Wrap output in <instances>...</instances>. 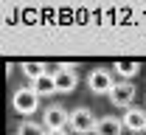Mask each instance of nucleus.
I'll use <instances>...</instances> for the list:
<instances>
[{
	"instance_id": "nucleus-7",
	"label": "nucleus",
	"mask_w": 146,
	"mask_h": 135,
	"mask_svg": "<svg viewBox=\"0 0 146 135\" xmlns=\"http://www.w3.org/2000/svg\"><path fill=\"white\" fill-rule=\"evenodd\" d=\"M54 82H56V93H73L79 84V73L76 70H54Z\"/></svg>"
},
{
	"instance_id": "nucleus-6",
	"label": "nucleus",
	"mask_w": 146,
	"mask_h": 135,
	"mask_svg": "<svg viewBox=\"0 0 146 135\" xmlns=\"http://www.w3.org/2000/svg\"><path fill=\"white\" fill-rule=\"evenodd\" d=\"M121 121H124V127H127L129 132H146V110H141V107H129V110H124V116H121Z\"/></svg>"
},
{
	"instance_id": "nucleus-9",
	"label": "nucleus",
	"mask_w": 146,
	"mask_h": 135,
	"mask_svg": "<svg viewBox=\"0 0 146 135\" xmlns=\"http://www.w3.org/2000/svg\"><path fill=\"white\" fill-rule=\"evenodd\" d=\"M112 70H118L121 82H129L132 76H138V73H141V62H138V59H115Z\"/></svg>"
},
{
	"instance_id": "nucleus-10",
	"label": "nucleus",
	"mask_w": 146,
	"mask_h": 135,
	"mask_svg": "<svg viewBox=\"0 0 146 135\" xmlns=\"http://www.w3.org/2000/svg\"><path fill=\"white\" fill-rule=\"evenodd\" d=\"M20 70H23V73H25V76L31 79V82H36V79H39V76H45V73H51V70H48V65H45V62H34V59H31V62H28V59H25V62H23V65H20Z\"/></svg>"
},
{
	"instance_id": "nucleus-4",
	"label": "nucleus",
	"mask_w": 146,
	"mask_h": 135,
	"mask_svg": "<svg viewBox=\"0 0 146 135\" xmlns=\"http://www.w3.org/2000/svg\"><path fill=\"white\" fill-rule=\"evenodd\" d=\"M87 87H90V93L96 96H110L112 93V87H115V79L110 73L107 68H96L87 73Z\"/></svg>"
},
{
	"instance_id": "nucleus-8",
	"label": "nucleus",
	"mask_w": 146,
	"mask_h": 135,
	"mask_svg": "<svg viewBox=\"0 0 146 135\" xmlns=\"http://www.w3.org/2000/svg\"><path fill=\"white\" fill-rule=\"evenodd\" d=\"M124 121L115 116H104L98 118V124H96V135H124Z\"/></svg>"
},
{
	"instance_id": "nucleus-11",
	"label": "nucleus",
	"mask_w": 146,
	"mask_h": 135,
	"mask_svg": "<svg viewBox=\"0 0 146 135\" xmlns=\"http://www.w3.org/2000/svg\"><path fill=\"white\" fill-rule=\"evenodd\" d=\"M31 87H34L36 90V96H51V93H56V82H54V70H51V73H45V76H39L34 82V84H31Z\"/></svg>"
},
{
	"instance_id": "nucleus-3",
	"label": "nucleus",
	"mask_w": 146,
	"mask_h": 135,
	"mask_svg": "<svg viewBox=\"0 0 146 135\" xmlns=\"http://www.w3.org/2000/svg\"><path fill=\"white\" fill-rule=\"evenodd\" d=\"M42 127H45L48 132L68 130V127H70V110H65L62 104H48L45 113H42Z\"/></svg>"
},
{
	"instance_id": "nucleus-12",
	"label": "nucleus",
	"mask_w": 146,
	"mask_h": 135,
	"mask_svg": "<svg viewBox=\"0 0 146 135\" xmlns=\"http://www.w3.org/2000/svg\"><path fill=\"white\" fill-rule=\"evenodd\" d=\"M14 135H48V130L42 124H36V121H20V127H17Z\"/></svg>"
},
{
	"instance_id": "nucleus-5",
	"label": "nucleus",
	"mask_w": 146,
	"mask_h": 135,
	"mask_svg": "<svg viewBox=\"0 0 146 135\" xmlns=\"http://www.w3.org/2000/svg\"><path fill=\"white\" fill-rule=\"evenodd\" d=\"M110 101L115 107H121V110H129L132 101H135V84L132 82H115V87L110 93Z\"/></svg>"
},
{
	"instance_id": "nucleus-13",
	"label": "nucleus",
	"mask_w": 146,
	"mask_h": 135,
	"mask_svg": "<svg viewBox=\"0 0 146 135\" xmlns=\"http://www.w3.org/2000/svg\"><path fill=\"white\" fill-rule=\"evenodd\" d=\"M76 68H79L76 62H59L56 65V70H76Z\"/></svg>"
},
{
	"instance_id": "nucleus-1",
	"label": "nucleus",
	"mask_w": 146,
	"mask_h": 135,
	"mask_svg": "<svg viewBox=\"0 0 146 135\" xmlns=\"http://www.w3.org/2000/svg\"><path fill=\"white\" fill-rule=\"evenodd\" d=\"M96 124H98V118H96V113H93L90 107H76V110H70V132L76 135H90L96 132Z\"/></svg>"
},
{
	"instance_id": "nucleus-2",
	"label": "nucleus",
	"mask_w": 146,
	"mask_h": 135,
	"mask_svg": "<svg viewBox=\"0 0 146 135\" xmlns=\"http://www.w3.org/2000/svg\"><path fill=\"white\" fill-rule=\"evenodd\" d=\"M11 107L17 110L20 116H34L39 110V96H36L34 87H17L14 96H11Z\"/></svg>"
},
{
	"instance_id": "nucleus-14",
	"label": "nucleus",
	"mask_w": 146,
	"mask_h": 135,
	"mask_svg": "<svg viewBox=\"0 0 146 135\" xmlns=\"http://www.w3.org/2000/svg\"><path fill=\"white\" fill-rule=\"evenodd\" d=\"M48 135H73L70 130H56V132H48Z\"/></svg>"
}]
</instances>
